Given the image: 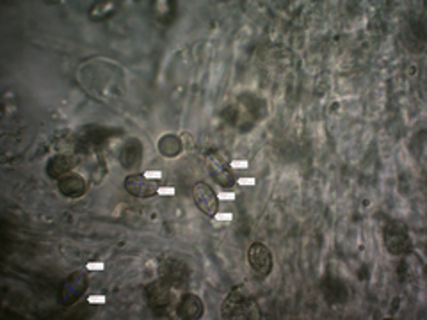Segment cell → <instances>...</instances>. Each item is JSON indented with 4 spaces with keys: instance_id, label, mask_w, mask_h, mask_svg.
Returning a JSON list of instances; mask_svg holds the SVG:
<instances>
[{
    "instance_id": "obj_1",
    "label": "cell",
    "mask_w": 427,
    "mask_h": 320,
    "mask_svg": "<svg viewBox=\"0 0 427 320\" xmlns=\"http://www.w3.org/2000/svg\"><path fill=\"white\" fill-rule=\"evenodd\" d=\"M221 315L228 320L260 319V310L246 288L235 287L223 301Z\"/></svg>"
},
{
    "instance_id": "obj_2",
    "label": "cell",
    "mask_w": 427,
    "mask_h": 320,
    "mask_svg": "<svg viewBox=\"0 0 427 320\" xmlns=\"http://www.w3.org/2000/svg\"><path fill=\"white\" fill-rule=\"evenodd\" d=\"M160 278L175 290H185L191 285V269L182 260L166 258L160 262L159 267Z\"/></svg>"
},
{
    "instance_id": "obj_3",
    "label": "cell",
    "mask_w": 427,
    "mask_h": 320,
    "mask_svg": "<svg viewBox=\"0 0 427 320\" xmlns=\"http://www.w3.org/2000/svg\"><path fill=\"white\" fill-rule=\"evenodd\" d=\"M383 240L388 253L395 256L406 255L411 249V238L408 233V228L401 221H390L385 226L383 231Z\"/></svg>"
},
{
    "instance_id": "obj_4",
    "label": "cell",
    "mask_w": 427,
    "mask_h": 320,
    "mask_svg": "<svg viewBox=\"0 0 427 320\" xmlns=\"http://www.w3.org/2000/svg\"><path fill=\"white\" fill-rule=\"evenodd\" d=\"M89 279H87V271H77L64 279L59 287V301L62 306H71L84 296L87 290Z\"/></svg>"
},
{
    "instance_id": "obj_5",
    "label": "cell",
    "mask_w": 427,
    "mask_h": 320,
    "mask_svg": "<svg viewBox=\"0 0 427 320\" xmlns=\"http://www.w3.org/2000/svg\"><path fill=\"white\" fill-rule=\"evenodd\" d=\"M247 262L256 276L265 278L272 271V255L269 247L262 242H253L247 249Z\"/></svg>"
},
{
    "instance_id": "obj_6",
    "label": "cell",
    "mask_w": 427,
    "mask_h": 320,
    "mask_svg": "<svg viewBox=\"0 0 427 320\" xmlns=\"http://www.w3.org/2000/svg\"><path fill=\"white\" fill-rule=\"evenodd\" d=\"M169 288L171 287L162 278L146 285V301H148L150 308L155 313H162L164 310L169 308V304L173 301Z\"/></svg>"
},
{
    "instance_id": "obj_7",
    "label": "cell",
    "mask_w": 427,
    "mask_h": 320,
    "mask_svg": "<svg viewBox=\"0 0 427 320\" xmlns=\"http://www.w3.org/2000/svg\"><path fill=\"white\" fill-rule=\"evenodd\" d=\"M320 290L328 304H345L349 299V288L338 276L326 274L320 283Z\"/></svg>"
},
{
    "instance_id": "obj_8",
    "label": "cell",
    "mask_w": 427,
    "mask_h": 320,
    "mask_svg": "<svg viewBox=\"0 0 427 320\" xmlns=\"http://www.w3.org/2000/svg\"><path fill=\"white\" fill-rule=\"evenodd\" d=\"M193 197L194 203L200 210H202L205 215L214 217L218 213V196L214 193V189H210V185H207L205 181H198L193 187Z\"/></svg>"
},
{
    "instance_id": "obj_9",
    "label": "cell",
    "mask_w": 427,
    "mask_h": 320,
    "mask_svg": "<svg viewBox=\"0 0 427 320\" xmlns=\"http://www.w3.org/2000/svg\"><path fill=\"white\" fill-rule=\"evenodd\" d=\"M123 185L127 193L136 197H152L155 196L157 190H159L157 181L148 180L144 175H130V177L125 178Z\"/></svg>"
},
{
    "instance_id": "obj_10",
    "label": "cell",
    "mask_w": 427,
    "mask_h": 320,
    "mask_svg": "<svg viewBox=\"0 0 427 320\" xmlns=\"http://www.w3.org/2000/svg\"><path fill=\"white\" fill-rule=\"evenodd\" d=\"M114 134L116 130H112V128H103V127L87 128L82 136H80V139H78L77 143L78 150H82V152H93V150L100 148V146H102L109 137L114 136Z\"/></svg>"
},
{
    "instance_id": "obj_11",
    "label": "cell",
    "mask_w": 427,
    "mask_h": 320,
    "mask_svg": "<svg viewBox=\"0 0 427 320\" xmlns=\"http://www.w3.org/2000/svg\"><path fill=\"white\" fill-rule=\"evenodd\" d=\"M78 166V157L71 155V153H59V155H53L46 164V175L53 180L62 178L64 175L71 172V169H75Z\"/></svg>"
},
{
    "instance_id": "obj_12",
    "label": "cell",
    "mask_w": 427,
    "mask_h": 320,
    "mask_svg": "<svg viewBox=\"0 0 427 320\" xmlns=\"http://www.w3.org/2000/svg\"><path fill=\"white\" fill-rule=\"evenodd\" d=\"M177 313L184 320H198L205 313V304H203L202 297L196 294H185L178 303Z\"/></svg>"
},
{
    "instance_id": "obj_13",
    "label": "cell",
    "mask_w": 427,
    "mask_h": 320,
    "mask_svg": "<svg viewBox=\"0 0 427 320\" xmlns=\"http://www.w3.org/2000/svg\"><path fill=\"white\" fill-rule=\"evenodd\" d=\"M143 143H141L139 139H136V137H132V139H128L127 143H125V146L121 148V153H119V164L123 166L127 171H132V169H136L137 166L141 164V160H143Z\"/></svg>"
},
{
    "instance_id": "obj_14",
    "label": "cell",
    "mask_w": 427,
    "mask_h": 320,
    "mask_svg": "<svg viewBox=\"0 0 427 320\" xmlns=\"http://www.w3.org/2000/svg\"><path fill=\"white\" fill-rule=\"evenodd\" d=\"M87 190V181L80 175H64L59 178V193L66 197H80Z\"/></svg>"
},
{
    "instance_id": "obj_15",
    "label": "cell",
    "mask_w": 427,
    "mask_h": 320,
    "mask_svg": "<svg viewBox=\"0 0 427 320\" xmlns=\"http://www.w3.org/2000/svg\"><path fill=\"white\" fill-rule=\"evenodd\" d=\"M207 166H209V171H210V177L214 178V180L218 181L221 187H225V189H232L235 185V178L234 175H232L230 171H228V168H226L225 164H223L221 160L218 159L216 155H209V159H207Z\"/></svg>"
},
{
    "instance_id": "obj_16",
    "label": "cell",
    "mask_w": 427,
    "mask_h": 320,
    "mask_svg": "<svg viewBox=\"0 0 427 320\" xmlns=\"http://www.w3.org/2000/svg\"><path fill=\"white\" fill-rule=\"evenodd\" d=\"M157 146H159V152L164 157H168V159H175V157L180 155L182 150H184V144H182L180 137L175 136V134H166V136L160 137Z\"/></svg>"
},
{
    "instance_id": "obj_17",
    "label": "cell",
    "mask_w": 427,
    "mask_h": 320,
    "mask_svg": "<svg viewBox=\"0 0 427 320\" xmlns=\"http://www.w3.org/2000/svg\"><path fill=\"white\" fill-rule=\"evenodd\" d=\"M144 177L148 178V180H160V178H162V172H160V171H146V172H144Z\"/></svg>"
},
{
    "instance_id": "obj_18",
    "label": "cell",
    "mask_w": 427,
    "mask_h": 320,
    "mask_svg": "<svg viewBox=\"0 0 427 320\" xmlns=\"http://www.w3.org/2000/svg\"><path fill=\"white\" fill-rule=\"evenodd\" d=\"M157 194H160V196H173L175 189H173V187H159Z\"/></svg>"
},
{
    "instance_id": "obj_19",
    "label": "cell",
    "mask_w": 427,
    "mask_h": 320,
    "mask_svg": "<svg viewBox=\"0 0 427 320\" xmlns=\"http://www.w3.org/2000/svg\"><path fill=\"white\" fill-rule=\"evenodd\" d=\"M87 303H91V304H102V303H105V297H103V296H91L89 299H87Z\"/></svg>"
},
{
    "instance_id": "obj_20",
    "label": "cell",
    "mask_w": 427,
    "mask_h": 320,
    "mask_svg": "<svg viewBox=\"0 0 427 320\" xmlns=\"http://www.w3.org/2000/svg\"><path fill=\"white\" fill-rule=\"evenodd\" d=\"M86 269L87 271H103V263H89Z\"/></svg>"
},
{
    "instance_id": "obj_21",
    "label": "cell",
    "mask_w": 427,
    "mask_h": 320,
    "mask_svg": "<svg viewBox=\"0 0 427 320\" xmlns=\"http://www.w3.org/2000/svg\"><path fill=\"white\" fill-rule=\"evenodd\" d=\"M214 219H218V221H230L232 215H230V213H216V215H214Z\"/></svg>"
},
{
    "instance_id": "obj_22",
    "label": "cell",
    "mask_w": 427,
    "mask_h": 320,
    "mask_svg": "<svg viewBox=\"0 0 427 320\" xmlns=\"http://www.w3.org/2000/svg\"><path fill=\"white\" fill-rule=\"evenodd\" d=\"M230 166H232V168H247L250 164L243 160V162H230Z\"/></svg>"
},
{
    "instance_id": "obj_23",
    "label": "cell",
    "mask_w": 427,
    "mask_h": 320,
    "mask_svg": "<svg viewBox=\"0 0 427 320\" xmlns=\"http://www.w3.org/2000/svg\"><path fill=\"white\" fill-rule=\"evenodd\" d=\"M221 199H235V194L234 193H225V194H221Z\"/></svg>"
},
{
    "instance_id": "obj_24",
    "label": "cell",
    "mask_w": 427,
    "mask_h": 320,
    "mask_svg": "<svg viewBox=\"0 0 427 320\" xmlns=\"http://www.w3.org/2000/svg\"><path fill=\"white\" fill-rule=\"evenodd\" d=\"M241 184H243V185H253V184H255V180H251V178H244V180H241Z\"/></svg>"
}]
</instances>
